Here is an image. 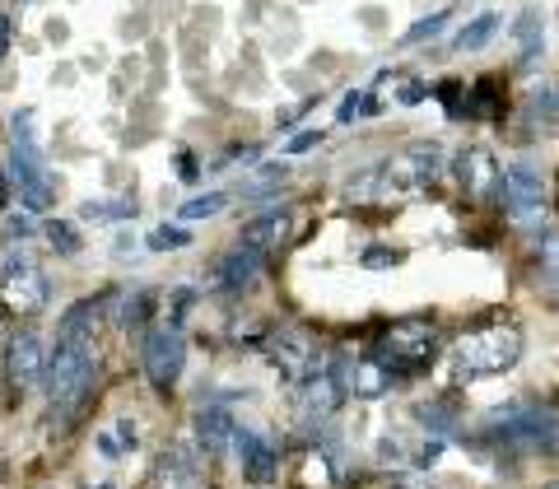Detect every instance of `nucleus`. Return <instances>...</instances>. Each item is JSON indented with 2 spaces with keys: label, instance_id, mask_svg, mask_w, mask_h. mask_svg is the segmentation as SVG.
Returning a JSON list of instances; mask_svg holds the SVG:
<instances>
[{
  "label": "nucleus",
  "instance_id": "obj_32",
  "mask_svg": "<svg viewBox=\"0 0 559 489\" xmlns=\"http://www.w3.org/2000/svg\"><path fill=\"white\" fill-rule=\"evenodd\" d=\"M178 168H182V182H196V159H191V154H182Z\"/></svg>",
  "mask_w": 559,
  "mask_h": 489
},
{
  "label": "nucleus",
  "instance_id": "obj_10",
  "mask_svg": "<svg viewBox=\"0 0 559 489\" xmlns=\"http://www.w3.org/2000/svg\"><path fill=\"white\" fill-rule=\"evenodd\" d=\"M261 257H266V252H257V247H247V243H238L229 257L215 266V285L224 289V294H238V289H247L252 280H257V271H261Z\"/></svg>",
  "mask_w": 559,
  "mask_h": 489
},
{
  "label": "nucleus",
  "instance_id": "obj_7",
  "mask_svg": "<svg viewBox=\"0 0 559 489\" xmlns=\"http://www.w3.org/2000/svg\"><path fill=\"white\" fill-rule=\"evenodd\" d=\"M504 201L518 224H536V219L546 215V187H541V173L527 159H518L504 173Z\"/></svg>",
  "mask_w": 559,
  "mask_h": 489
},
{
  "label": "nucleus",
  "instance_id": "obj_4",
  "mask_svg": "<svg viewBox=\"0 0 559 489\" xmlns=\"http://www.w3.org/2000/svg\"><path fill=\"white\" fill-rule=\"evenodd\" d=\"M490 424L504 434V443H522V448H555L559 438V420L541 406H527V401H508V406L490 410Z\"/></svg>",
  "mask_w": 559,
  "mask_h": 489
},
{
  "label": "nucleus",
  "instance_id": "obj_14",
  "mask_svg": "<svg viewBox=\"0 0 559 489\" xmlns=\"http://www.w3.org/2000/svg\"><path fill=\"white\" fill-rule=\"evenodd\" d=\"M289 238V210H266L261 219H247L243 224V243L257 247V252H271Z\"/></svg>",
  "mask_w": 559,
  "mask_h": 489
},
{
  "label": "nucleus",
  "instance_id": "obj_13",
  "mask_svg": "<svg viewBox=\"0 0 559 489\" xmlns=\"http://www.w3.org/2000/svg\"><path fill=\"white\" fill-rule=\"evenodd\" d=\"M103 308H108V299H80L75 308H66V317H61V326H56V340H61V345L89 340L94 336V326H98V317H103Z\"/></svg>",
  "mask_w": 559,
  "mask_h": 489
},
{
  "label": "nucleus",
  "instance_id": "obj_8",
  "mask_svg": "<svg viewBox=\"0 0 559 489\" xmlns=\"http://www.w3.org/2000/svg\"><path fill=\"white\" fill-rule=\"evenodd\" d=\"M382 354L392 359V364H420V359H429V345H434V326L429 322H401L392 326L387 336L378 340ZM392 364H387V373H392Z\"/></svg>",
  "mask_w": 559,
  "mask_h": 489
},
{
  "label": "nucleus",
  "instance_id": "obj_25",
  "mask_svg": "<svg viewBox=\"0 0 559 489\" xmlns=\"http://www.w3.org/2000/svg\"><path fill=\"white\" fill-rule=\"evenodd\" d=\"M359 266H364V271H387V266H401V252H396V247H369V252L359 257Z\"/></svg>",
  "mask_w": 559,
  "mask_h": 489
},
{
  "label": "nucleus",
  "instance_id": "obj_18",
  "mask_svg": "<svg viewBox=\"0 0 559 489\" xmlns=\"http://www.w3.org/2000/svg\"><path fill=\"white\" fill-rule=\"evenodd\" d=\"M387 382H392V373H387L378 359H364V364H355V373H350L355 396H378V392H387Z\"/></svg>",
  "mask_w": 559,
  "mask_h": 489
},
{
  "label": "nucleus",
  "instance_id": "obj_31",
  "mask_svg": "<svg viewBox=\"0 0 559 489\" xmlns=\"http://www.w3.org/2000/svg\"><path fill=\"white\" fill-rule=\"evenodd\" d=\"M117 443H122V448H136V443H140V429L131 420H122V424H117Z\"/></svg>",
  "mask_w": 559,
  "mask_h": 489
},
{
  "label": "nucleus",
  "instance_id": "obj_11",
  "mask_svg": "<svg viewBox=\"0 0 559 489\" xmlns=\"http://www.w3.org/2000/svg\"><path fill=\"white\" fill-rule=\"evenodd\" d=\"M10 378L19 382V387H33L38 378H47V354H42L33 331L10 340Z\"/></svg>",
  "mask_w": 559,
  "mask_h": 489
},
{
  "label": "nucleus",
  "instance_id": "obj_6",
  "mask_svg": "<svg viewBox=\"0 0 559 489\" xmlns=\"http://www.w3.org/2000/svg\"><path fill=\"white\" fill-rule=\"evenodd\" d=\"M140 364H145V373H150L154 387H159V392H168V387L182 378V364H187V336H182V326L178 322L154 326L150 336H145Z\"/></svg>",
  "mask_w": 559,
  "mask_h": 489
},
{
  "label": "nucleus",
  "instance_id": "obj_24",
  "mask_svg": "<svg viewBox=\"0 0 559 489\" xmlns=\"http://www.w3.org/2000/svg\"><path fill=\"white\" fill-rule=\"evenodd\" d=\"M532 112H536V117H546V122H559V80L546 84V89H536Z\"/></svg>",
  "mask_w": 559,
  "mask_h": 489
},
{
  "label": "nucleus",
  "instance_id": "obj_21",
  "mask_svg": "<svg viewBox=\"0 0 559 489\" xmlns=\"http://www.w3.org/2000/svg\"><path fill=\"white\" fill-rule=\"evenodd\" d=\"M47 238H52V247L61 257H75V252H80V233L70 229L66 219H52V224H47Z\"/></svg>",
  "mask_w": 559,
  "mask_h": 489
},
{
  "label": "nucleus",
  "instance_id": "obj_26",
  "mask_svg": "<svg viewBox=\"0 0 559 489\" xmlns=\"http://www.w3.org/2000/svg\"><path fill=\"white\" fill-rule=\"evenodd\" d=\"M84 219H98V224H103V219H131V205H108V201H89L80 210Z\"/></svg>",
  "mask_w": 559,
  "mask_h": 489
},
{
  "label": "nucleus",
  "instance_id": "obj_29",
  "mask_svg": "<svg viewBox=\"0 0 559 489\" xmlns=\"http://www.w3.org/2000/svg\"><path fill=\"white\" fill-rule=\"evenodd\" d=\"M317 145H322V131H299V136L285 145V154H308V150H317Z\"/></svg>",
  "mask_w": 559,
  "mask_h": 489
},
{
  "label": "nucleus",
  "instance_id": "obj_1",
  "mask_svg": "<svg viewBox=\"0 0 559 489\" xmlns=\"http://www.w3.org/2000/svg\"><path fill=\"white\" fill-rule=\"evenodd\" d=\"M522 359V331L513 322L499 326H480L471 336H462L448 354V378L452 382H480V378H499Z\"/></svg>",
  "mask_w": 559,
  "mask_h": 489
},
{
  "label": "nucleus",
  "instance_id": "obj_12",
  "mask_svg": "<svg viewBox=\"0 0 559 489\" xmlns=\"http://www.w3.org/2000/svg\"><path fill=\"white\" fill-rule=\"evenodd\" d=\"M457 182H462V191H471V196H485V191H494V182H499V163L485 150H462L457 154Z\"/></svg>",
  "mask_w": 559,
  "mask_h": 489
},
{
  "label": "nucleus",
  "instance_id": "obj_35",
  "mask_svg": "<svg viewBox=\"0 0 559 489\" xmlns=\"http://www.w3.org/2000/svg\"><path fill=\"white\" fill-rule=\"evenodd\" d=\"M0 205H5V182H0Z\"/></svg>",
  "mask_w": 559,
  "mask_h": 489
},
{
  "label": "nucleus",
  "instance_id": "obj_28",
  "mask_svg": "<svg viewBox=\"0 0 559 489\" xmlns=\"http://www.w3.org/2000/svg\"><path fill=\"white\" fill-rule=\"evenodd\" d=\"M424 94H429V89H424L420 80H401V84H396V103H401V108H415V103H424Z\"/></svg>",
  "mask_w": 559,
  "mask_h": 489
},
{
  "label": "nucleus",
  "instance_id": "obj_19",
  "mask_svg": "<svg viewBox=\"0 0 559 489\" xmlns=\"http://www.w3.org/2000/svg\"><path fill=\"white\" fill-rule=\"evenodd\" d=\"M494 28H499V14H476V19L457 33V52H480V47L494 38Z\"/></svg>",
  "mask_w": 559,
  "mask_h": 489
},
{
  "label": "nucleus",
  "instance_id": "obj_16",
  "mask_svg": "<svg viewBox=\"0 0 559 489\" xmlns=\"http://www.w3.org/2000/svg\"><path fill=\"white\" fill-rule=\"evenodd\" d=\"M546 19H541V10L536 5H527V10L518 14V28H513V38H518V56H522V66H532L536 56H541V42H546Z\"/></svg>",
  "mask_w": 559,
  "mask_h": 489
},
{
  "label": "nucleus",
  "instance_id": "obj_9",
  "mask_svg": "<svg viewBox=\"0 0 559 489\" xmlns=\"http://www.w3.org/2000/svg\"><path fill=\"white\" fill-rule=\"evenodd\" d=\"M233 448H238L243 476L252 480V485H271L275 471H280V452H275L266 438L252 434V429H238V434H233Z\"/></svg>",
  "mask_w": 559,
  "mask_h": 489
},
{
  "label": "nucleus",
  "instance_id": "obj_15",
  "mask_svg": "<svg viewBox=\"0 0 559 489\" xmlns=\"http://www.w3.org/2000/svg\"><path fill=\"white\" fill-rule=\"evenodd\" d=\"M233 434H238V429H233V415H229L224 406L196 410V443H201L205 452H219Z\"/></svg>",
  "mask_w": 559,
  "mask_h": 489
},
{
  "label": "nucleus",
  "instance_id": "obj_23",
  "mask_svg": "<svg viewBox=\"0 0 559 489\" xmlns=\"http://www.w3.org/2000/svg\"><path fill=\"white\" fill-rule=\"evenodd\" d=\"M448 24V10H438V14H429V19H420V24L410 28V33H401V47H415V42H424V38H434L438 28Z\"/></svg>",
  "mask_w": 559,
  "mask_h": 489
},
{
  "label": "nucleus",
  "instance_id": "obj_30",
  "mask_svg": "<svg viewBox=\"0 0 559 489\" xmlns=\"http://www.w3.org/2000/svg\"><path fill=\"white\" fill-rule=\"evenodd\" d=\"M359 112H364V94H345V103H341V112H336V117H341V122H355Z\"/></svg>",
  "mask_w": 559,
  "mask_h": 489
},
{
  "label": "nucleus",
  "instance_id": "obj_3",
  "mask_svg": "<svg viewBox=\"0 0 559 489\" xmlns=\"http://www.w3.org/2000/svg\"><path fill=\"white\" fill-rule=\"evenodd\" d=\"M28 126H33V112H24V117L14 122L10 168H14V182H19V196H24L33 210H52L56 205V182H52V173H47V163H42L33 136H28Z\"/></svg>",
  "mask_w": 559,
  "mask_h": 489
},
{
  "label": "nucleus",
  "instance_id": "obj_20",
  "mask_svg": "<svg viewBox=\"0 0 559 489\" xmlns=\"http://www.w3.org/2000/svg\"><path fill=\"white\" fill-rule=\"evenodd\" d=\"M224 205H229V191H210V196H196V201H187L178 215L182 219H210V215H219Z\"/></svg>",
  "mask_w": 559,
  "mask_h": 489
},
{
  "label": "nucleus",
  "instance_id": "obj_2",
  "mask_svg": "<svg viewBox=\"0 0 559 489\" xmlns=\"http://www.w3.org/2000/svg\"><path fill=\"white\" fill-rule=\"evenodd\" d=\"M94 378H98L94 340H75V345H61L56 340V350L47 354V396H52V410L61 420H70L84 406Z\"/></svg>",
  "mask_w": 559,
  "mask_h": 489
},
{
  "label": "nucleus",
  "instance_id": "obj_17",
  "mask_svg": "<svg viewBox=\"0 0 559 489\" xmlns=\"http://www.w3.org/2000/svg\"><path fill=\"white\" fill-rule=\"evenodd\" d=\"M154 313V294L150 289H131V294H122V303H117V326H145Z\"/></svg>",
  "mask_w": 559,
  "mask_h": 489
},
{
  "label": "nucleus",
  "instance_id": "obj_36",
  "mask_svg": "<svg viewBox=\"0 0 559 489\" xmlns=\"http://www.w3.org/2000/svg\"><path fill=\"white\" fill-rule=\"evenodd\" d=\"M555 489H559V485H555Z\"/></svg>",
  "mask_w": 559,
  "mask_h": 489
},
{
  "label": "nucleus",
  "instance_id": "obj_34",
  "mask_svg": "<svg viewBox=\"0 0 559 489\" xmlns=\"http://www.w3.org/2000/svg\"><path fill=\"white\" fill-rule=\"evenodd\" d=\"M5 42H10V19L0 14V56H5Z\"/></svg>",
  "mask_w": 559,
  "mask_h": 489
},
{
  "label": "nucleus",
  "instance_id": "obj_5",
  "mask_svg": "<svg viewBox=\"0 0 559 489\" xmlns=\"http://www.w3.org/2000/svg\"><path fill=\"white\" fill-rule=\"evenodd\" d=\"M0 285H5V299L19 313H38V308L52 303V280L42 275V266L28 252H5V261H0Z\"/></svg>",
  "mask_w": 559,
  "mask_h": 489
},
{
  "label": "nucleus",
  "instance_id": "obj_27",
  "mask_svg": "<svg viewBox=\"0 0 559 489\" xmlns=\"http://www.w3.org/2000/svg\"><path fill=\"white\" fill-rule=\"evenodd\" d=\"M541 266H546V280L559 289V233H550L541 243Z\"/></svg>",
  "mask_w": 559,
  "mask_h": 489
},
{
  "label": "nucleus",
  "instance_id": "obj_33",
  "mask_svg": "<svg viewBox=\"0 0 559 489\" xmlns=\"http://www.w3.org/2000/svg\"><path fill=\"white\" fill-rule=\"evenodd\" d=\"M98 448H103V457H117V452H122V443H117L112 434H103V438H98Z\"/></svg>",
  "mask_w": 559,
  "mask_h": 489
},
{
  "label": "nucleus",
  "instance_id": "obj_22",
  "mask_svg": "<svg viewBox=\"0 0 559 489\" xmlns=\"http://www.w3.org/2000/svg\"><path fill=\"white\" fill-rule=\"evenodd\" d=\"M145 243H150V252H168V247H187L191 233L187 229H173V224H159V229H154Z\"/></svg>",
  "mask_w": 559,
  "mask_h": 489
}]
</instances>
